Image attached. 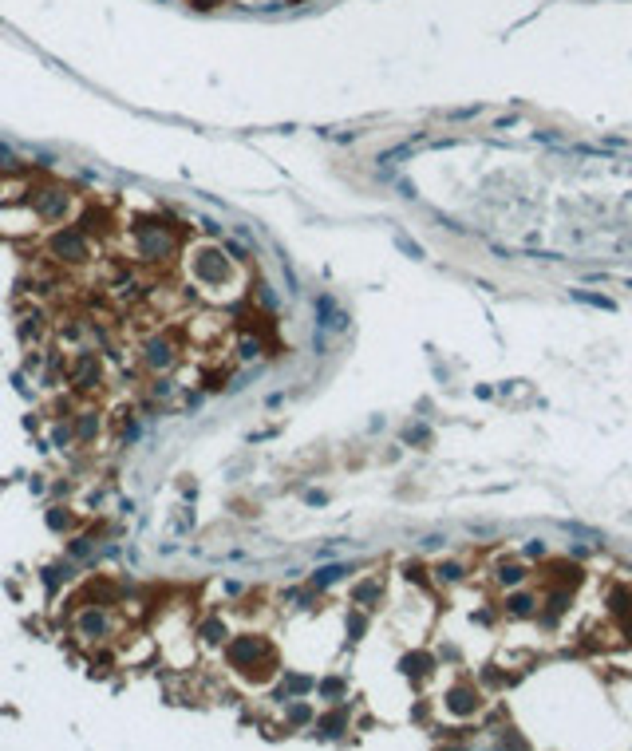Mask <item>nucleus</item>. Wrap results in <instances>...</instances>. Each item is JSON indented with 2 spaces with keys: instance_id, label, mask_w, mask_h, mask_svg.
Listing matches in <instances>:
<instances>
[{
  "instance_id": "1",
  "label": "nucleus",
  "mask_w": 632,
  "mask_h": 751,
  "mask_svg": "<svg viewBox=\"0 0 632 751\" xmlns=\"http://www.w3.org/2000/svg\"><path fill=\"white\" fill-rule=\"evenodd\" d=\"M230 665L238 668V672H245V676H261V680H265V676L273 672V652H269V645L261 637L245 632V637H233Z\"/></svg>"
},
{
  "instance_id": "2",
  "label": "nucleus",
  "mask_w": 632,
  "mask_h": 751,
  "mask_svg": "<svg viewBox=\"0 0 632 751\" xmlns=\"http://www.w3.org/2000/svg\"><path fill=\"white\" fill-rule=\"evenodd\" d=\"M190 277H194L198 285L218 289V285H230L233 265H230V257H222L214 246H198L194 253H190Z\"/></svg>"
},
{
  "instance_id": "3",
  "label": "nucleus",
  "mask_w": 632,
  "mask_h": 751,
  "mask_svg": "<svg viewBox=\"0 0 632 751\" xmlns=\"http://www.w3.org/2000/svg\"><path fill=\"white\" fill-rule=\"evenodd\" d=\"M194 9H218V4H225V0H190Z\"/></svg>"
}]
</instances>
